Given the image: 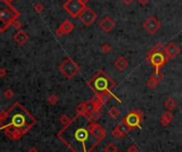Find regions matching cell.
I'll list each match as a JSON object with an SVG mask.
<instances>
[{
    "instance_id": "e0dca14e",
    "label": "cell",
    "mask_w": 182,
    "mask_h": 152,
    "mask_svg": "<svg viewBox=\"0 0 182 152\" xmlns=\"http://www.w3.org/2000/svg\"><path fill=\"white\" fill-rule=\"evenodd\" d=\"M112 97V94L110 92L108 91H105V92H101V94H99L97 96V101L99 102V104H105L106 102L109 101V99Z\"/></svg>"
},
{
    "instance_id": "8d00e7d4",
    "label": "cell",
    "mask_w": 182,
    "mask_h": 152,
    "mask_svg": "<svg viewBox=\"0 0 182 152\" xmlns=\"http://www.w3.org/2000/svg\"><path fill=\"white\" fill-rule=\"evenodd\" d=\"M137 1H139L141 4H143V6H145V4H147L148 2H149V0H137Z\"/></svg>"
},
{
    "instance_id": "7402d4cb",
    "label": "cell",
    "mask_w": 182,
    "mask_h": 152,
    "mask_svg": "<svg viewBox=\"0 0 182 152\" xmlns=\"http://www.w3.org/2000/svg\"><path fill=\"white\" fill-rule=\"evenodd\" d=\"M165 107L166 109H167L168 111H173L176 109L177 107V102L175 99H173V98H168L167 100L165 101Z\"/></svg>"
},
{
    "instance_id": "277c9868",
    "label": "cell",
    "mask_w": 182,
    "mask_h": 152,
    "mask_svg": "<svg viewBox=\"0 0 182 152\" xmlns=\"http://www.w3.org/2000/svg\"><path fill=\"white\" fill-rule=\"evenodd\" d=\"M148 59H149L150 63L157 68V70H160V68L167 62V56L165 53H163L162 51L159 52H150L148 55Z\"/></svg>"
},
{
    "instance_id": "74e56055",
    "label": "cell",
    "mask_w": 182,
    "mask_h": 152,
    "mask_svg": "<svg viewBox=\"0 0 182 152\" xmlns=\"http://www.w3.org/2000/svg\"><path fill=\"white\" fill-rule=\"evenodd\" d=\"M61 121L63 123H66L67 121H68V120H66V116H63V117L61 118Z\"/></svg>"
},
{
    "instance_id": "7a4b0ae2",
    "label": "cell",
    "mask_w": 182,
    "mask_h": 152,
    "mask_svg": "<svg viewBox=\"0 0 182 152\" xmlns=\"http://www.w3.org/2000/svg\"><path fill=\"white\" fill-rule=\"evenodd\" d=\"M85 3L83 0H67L64 3L65 11L71 17H79L81 12L85 9Z\"/></svg>"
},
{
    "instance_id": "d4e9b609",
    "label": "cell",
    "mask_w": 182,
    "mask_h": 152,
    "mask_svg": "<svg viewBox=\"0 0 182 152\" xmlns=\"http://www.w3.org/2000/svg\"><path fill=\"white\" fill-rule=\"evenodd\" d=\"M105 152H117V147L115 146V144L110 143L105 148Z\"/></svg>"
},
{
    "instance_id": "9a60e30c",
    "label": "cell",
    "mask_w": 182,
    "mask_h": 152,
    "mask_svg": "<svg viewBox=\"0 0 182 152\" xmlns=\"http://www.w3.org/2000/svg\"><path fill=\"white\" fill-rule=\"evenodd\" d=\"M85 107H86V114L87 115H91L92 113H94L95 111L98 110V107H100L99 102L97 101V99L94 100H88V101L85 102Z\"/></svg>"
},
{
    "instance_id": "2e32d148",
    "label": "cell",
    "mask_w": 182,
    "mask_h": 152,
    "mask_svg": "<svg viewBox=\"0 0 182 152\" xmlns=\"http://www.w3.org/2000/svg\"><path fill=\"white\" fill-rule=\"evenodd\" d=\"M6 132L9 134V135H11L15 138H19L20 135H22V132H20L19 128L16 127V126H14V125L9 126V127L6 129Z\"/></svg>"
},
{
    "instance_id": "ffe728a7",
    "label": "cell",
    "mask_w": 182,
    "mask_h": 152,
    "mask_svg": "<svg viewBox=\"0 0 182 152\" xmlns=\"http://www.w3.org/2000/svg\"><path fill=\"white\" fill-rule=\"evenodd\" d=\"M173 118H174V116L171 114V111H167V112H165L164 114H163L162 118H161V123H162L163 126H167L168 123L171 122Z\"/></svg>"
},
{
    "instance_id": "4316f807",
    "label": "cell",
    "mask_w": 182,
    "mask_h": 152,
    "mask_svg": "<svg viewBox=\"0 0 182 152\" xmlns=\"http://www.w3.org/2000/svg\"><path fill=\"white\" fill-rule=\"evenodd\" d=\"M158 84H159V82L157 81V80H155L152 78H150L147 81V86L149 87V88H155V87L158 86Z\"/></svg>"
},
{
    "instance_id": "52a82bcc",
    "label": "cell",
    "mask_w": 182,
    "mask_h": 152,
    "mask_svg": "<svg viewBox=\"0 0 182 152\" xmlns=\"http://www.w3.org/2000/svg\"><path fill=\"white\" fill-rule=\"evenodd\" d=\"M141 120H142L141 113H140L139 111H133V112L128 114L126 119H125V121L127 122V125H128L130 128H135L140 125Z\"/></svg>"
},
{
    "instance_id": "603a6c76",
    "label": "cell",
    "mask_w": 182,
    "mask_h": 152,
    "mask_svg": "<svg viewBox=\"0 0 182 152\" xmlns=\"http://www.w3.org/2000/svg\"><path fill=\"white\" fill-rule=\"evenodd\" d=\"M76 111L79 115H86V107H85V102L83 103H80L76 107Z\"/></svg>"
},
{
    "instance_id": "1f68e13d",
    "label": "cell",
    "mask_w": 182,
    "mask_h": 152,
    "mask_svg": "<svg viewBox=\"0 0 182 152\" xmlns=\"http://www.w3.org/2000/svg\"><path fill=\"white\" fill-rule=\"evenodd\" d=\"M112 135H113V137H114V138H116V140H119V138H123V137H124L123 134H121V132H119L118 130H116V129L113 131V133H112Z\"/></svg>"
},
{
    "instance_id": "d590c367",
    "label": "cell",
    "mask_w": 182,
    "mask_h": 152,
    "mask_svg": "<svg viewBox=\"0 0 182 152\" xmlns=\"http://www.w3.org/2000/svg\"><path fill=\"white\" fill-rule=\"evenodd\" d=\"M133 1H134V0H123V2H124L125 4H126V6H130V4H131Z\"/></svg>"
},
{
    "instance_id": "8fae6325",
    "label": "cell",
    "mask_w": 182,
    "mask_h": 152,
    "mask_svg": "<svg viewBox=\"0 0 182 152\" xmlns=\"http://www.w3.org/2000/svg\"><path fill=\"white\" fill-rule=\"evenodd\" d=\"M164 53L167 56V59H173L180 53V48L174 43L168 44L167 46L164 47Z\"/></svg>"
},
{
    "instance_id": "4dcf8cb0",
    "label": "cell",
    "mask_w": 182,
    "mask_h": 152,
    "mask_svg": "<svg viewBox=\"0 0 182 152\" xmlns=\"http://www.w3.org/2000/svg\"><path fill=\"white\" fill-rule=\"evenodd\" d=\"M99 117H100V112H99L98 110H97V111H95L94 113H92V114L90 115V118H91L92 120H97Z\"/></svg>"
},
{
    "instance_id": "cb8c5ba5",
    "label": "cell",
    "mask_w": 182,
    "mask_h": 152,
    "mask_svg": "<svg viewBox=\"0 0 182 152\" xmlns=\"http://www.w3.org/2000/svg\"><path fill=\"white\" fill-rule=\"evenodd\" d=\"M109 116L110 117H112L113 119H116V118L118 117V115H119V111L117 110V107H111L110 110H109Z\"/></svg>"
},
{
    "instance_id": "f1b7e54d",
    "label": "cell",
    "mask_w": 182,
    "mask_h": 152,
    "mask_svg": "<svg viewBox=\"0 0 182 152\" xmlns=\"http://www.w3.org/2000/svg\"><path fill=\"white\" fill-rule=\"evenodd\" d=\"M48 102L50 104H52L54 105L58 102V97H57V95H51V96H49L48 97Z\"/></svg>"
},
{
    "instance_id": "60d3db41",
    "label": "cell",
    "mask_w": 182,
    "mask_h": 152,
    "mask_svg": "<svg viewBox=\"0 0 182 152\" xmlns=\"http://www.w3.org/2000/svg\"><path fill=\"white\" fill-rule=\"evenodd\" d=\"M7 1H14V0H7Z\"/></svg>"
},
{
    "instance_id": "5bb4252c",
    "label": "cell",
    "mask_w": 182,
    "mask_h": 152,
    "mask_svg": "<svg viewBox=\"0 0 182 152\" xmlns=\"http://www.w3.org/2000/svg\"><path fill=\"white\" fill-rule=\"evenodd\" d=\"M28 40H29V37H28V34L25 32V31H22V30L17 31V32L14 34L15 43H17L19 46L25 45V44L28 42Z\"/></svg>"
},
{
    "instance_id": "d6a6232c",
    "label": "cell",
    "mask_w": 182,
    "mask_h": 152,
    "mask_svg": "<svg viewBox=\"0 0 182 152\" xmlns=\"http://www.w3.org/2000/svg\"><path fill=\"white\" fill-rule=\"evenodd\" d=\"M4 97H6L7 99H12V98L14 97V94H13V92L11 89H7V91L4 92Z\"/></svg>"
},
{
    "instance_id": "7c38bea8",
    "label": "cell",
    "mask_w": 182,
    "mask_h": 152,
    "mask_svg": "<svg viewBox=\"0 0 182 152\" xmlns=\"http://www.w3.org/2000/svg\"><path fill=\"white\" fill-rule=\"evenodd\" d=\"M114 27H115V22H114L113 19H111L110 17H105V18L99 22V28L106 33L111 32Z\"/></svg>"
},
{
    "instance_id": "ac0fdd59",
    "label": "cell",
    "mask_w": 182,
    "mask_h": 152,
    "mask_svg": "<svg viewBox=\"0 0 182 152\" xmlns=\"http://www.w3.org/2000/svg\"><path fill=\"white\" fill-rule=\"evenodd\" d=\"M25 122H26V119L22 114L14 115V117H13V119H12V125L16 126L18 128L22 127V126L25 125Z\"/></svg>"
},
{
    "instance_id": "4fadbf2b",
    "label": "cell",
    "mask_w": 182,
    "mask_h": 152,
    "mask_svg": "<svg viewBox=\"0 0 182 152\" xmlns=\"http://www.w3.org/2000/svg\"><path fill=\"white\" fill-rule=\"evenodd\" d=\"M129 66V62L126 58L124 56H119L116 59V61L114 62V67L116 68V70L118 71H125Z\"/></svg>"
},
{
    "instance_id": "836d02e7",
    "label": "cell",
    "mask_w": 182,
    "mask_h": 152,
    "mask_svg": "<svg viewBox=\"0 0 182 152\" xmlns=\"http://www.w3.org/2000/svg\"><path fill=\"white\" fill-rule=\"evenodd\" d=\"M127 151L128 152H139V148H137L135 145H131L128 149H127Z\"/></svg>"
},
{
    "instance_id": "8992f818",
    "label": "cell",
    "mask_w": 182,
    "mask_h": 152,
    "mask_svg": "<svg viewBox=\"0 0 182 152\" xmlns=\"http://www.w3.org/2000/svg\"><path fill=\"white\" fill-rule=\"evenodd\" d=\"M143 28H144L149 34H155V33L161 28V24L155 17L151 16L143 24Z\"/></svg>"
},
{
    "instance_id": "3957f363",
    "label": "cell",
    "mask_w": 182,
    "mask_h": 152,
    "mask_svg": "<svg viewBox=\"0 0 182 152\" xmlns=\"http://www.w3.org/2000/svg\"><path fill=\"white\" fill-rule=\"evenodd\" d=\"M59 68L60 71L68 79L74 78L78 74V71H79V65L74 60H71V59H65Z\"/></svg>"
},
{
    "instance_id": "ab89813d",
    "label": "cell",
    "mask_w": 182,
    "mask_h": 152,
    "mask_svg": "<svg viewBox=\"0 0 182 152\" xmlns=\"http://www.w3.org/2000/svg\"><path fill=\"white\" fill-rule=\"evenodd\" d=\"M28 152H37V150H36L35 148H31V149H29V151Z\"/></svg>"
},
{
    "instance_id": "f546056e",
    "label": "cell",
    "mask_w": 182,
    "mask_h": 152,
    "mask_svg": "<svg viewBox=\"0 0 182 152\" xmlns=\"http://www.w3.org/2000/svg\"><path fill=\"white\" fill-rule=\"evenodd\" d=\"M33 9H34V11L36 13H42L44 11V6L42 3H36L33 6Z\"/></svg>"
},
{
    "instance_id": "6da1fadb",
    "label": "cell",
    "mask_w": 182,
    "mask_h": 152,
    "mask_svg": "<svg viewBox=\"0 0 182 152\" xmlns=\"http://www.w3.org/2000/svg\"><path fill=\"white\" fill-rule=\"evenodd\" d=\"M7 1V7H3L0 12V20L2 22V27H1V32H3L4 30L7 29L9 26L13 25V22L16 20V17H18L19 13H18L16 10L14 9L13 7H11L9 4V1Z\"/></svg>"
},
{
    "instance_id": "30bf717a",
    "label": "cell",
    "mask_w": 182,
    "mask_h": 152,
    "mask_svg": "<svg viewBox=\"0 0 182 152\" xmlns=\"http://www.w3.org/2000/svg\"><path fill=\"white\" fill-rule=\"evenodd\" d=\"M108 85H109V80L106 76H103V77L97 76V78H96L95 81H94V87H95L96 91H98V92L106 91Z\"/></svg>"
},
{
    "instance_id": "e575fe53",
    "label": "cell",
    "mask_w": 182,
    "mask_h": 152,
    "mask_svg": "<svg viewBox=\"0 0 182 152\" xmlns=\"http://www.w3.org/2000/svg\"><path fill=\"white\" fill-rule=\"evenodd\" d=\"M13 26H14L15 29H19V28H20V22L18 21V20H15V21L13 22Z\"/></svg>"
},
{
    "instance_id": "83f0119b",
    "label": "cell",
    "mask_w": 182,
    "mask_h": 152,
    "mask_svg": "<svg viewBox=\"0 0 182 152\" xmlns=\"http://www.w3.org/2000/svg\"><path fill=\"white\" fill-rule=\"evenodd\" d=\"M100 50H101V52L102 53H109L111 51V46L109 45V44H105V45L101 46Z\"/></svg>"
},
{
    "instance_id": "5b68a950",
    "label": "cell",
    "mask_w": 182,
    "mask_h": 152,
    "mask_svg": "<svg viewBox=\"0 0 182 152\" xmlns=\"http://www.w3.org/2000/svg\"><path fill=\"white\" fill-rule=\"evenodd\" d=\"M96 18H97V14L91 7H85L81 12V14L79 15V19L85 26H87V27H90V26L94 24Z\"/></svg>"
},
{
    "instance_id": "d6986e66",
    "label": "cell",
    "mask_w": 182,
    "mask_h": 152,
    "mask_svg": "<svg viewBox=\"0 0 182 152\" xmlns=\"http://www.w3.org/2000/svg\"><path fill=\"white\" fill-rule=\"evenodd\" d=\"M115 129H116V130H118L119 132H121V133L125 136L126 134H128V133H129V131H130V129H131V128H130L129 126L127 125V122L124 120V121L119 122L118 125L116 126V128H115Z\"/></svg>"
},
{
    "instance_id": "44dd1931",
    "label": "cell",
    "mask_w": 182,
    "mask_h": 152,
    "mask_svg": "<svg viewBox=\"0 0 182 152\" xmlns=\"http://www.w3.org/2000/svg\"><path fill=\"white\" fill-rule=\"evenodd\" d=\"M88 136V130L85 129H79L76 132V138L80 141H84Z\"/></svg>"
},
{
    "instance_id": "484cf974",
    "label": "cell",
    "mask_w": 182,
    "mask_h": 152,
    "mask_svg": "<svg viewBox=\"0 0 182 152\" xmlns=\"http://www.w3.org/2000/svg\"><path fill=\"white\" fill-rule=\"evenodd\" d=\"M151 78L157 80L158 82H160V81H162V79H163V74L162 73H160V70H155V73L151 74Z\"/></svg>"
},
{
    "instance_id": "f35d334b",
    "label": "cell",
    "mask_w": 182,
    "mask_h": 152,
    "mask_svg": "<svg viewBox=\"0 0 182 152\" xmlns=\"http://www.w3.org/2000/svg\"><path fill=\"white\" fill-rule=\"evenodd\" d=\"M4 74H6V70L4 68H1V78H4Z\"/></svg>"
},
{
    "instance_id": "ba28073f",
    "label": "cell",
    "mask_w": 182,
    "mask_h": 152,
    "mask_svg": "<svg viewBox=\"0 0 182 152\" xmlns=\"http://www.w3.org/2000/svg\"><path fill=\"white\" fill-rule=\"evenodd\" d=\"M74 28H75V26L71 21H69V20H64L61 24V26L59 27V29L57 30V36L62 37L65 34H68V33H71V31L74 30Z\"/></svg>"
},
{
    "instance_id": "9c48e42d",
    "label": "cell",
    "mask_w": 182,
    "mask_h": 152,
    "mask_svg": "<svg viewBox=\"0 0 182 152\" xmlns=\"http://www.w3.org/2000/svg\"><path fill=\"white\" fill-rule=\"evenodd\" d=\"M88 132L92 134V136H94L97 140H103L106 136L105 130L98 125H91L90 127H88Z\"/></svg>"
}]
</instances>
